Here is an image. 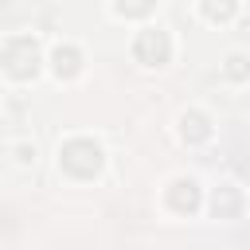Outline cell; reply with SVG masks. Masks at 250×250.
Masks as SVG:
<instances>
[{
    "instance_id": "6da1fadb",
    "label": "cell",
    "mask_w": 250,
    "mask_h": 250,
    "mask_svg": "<svg viewBox=\"0 0 250 250\" xmlns=\"http://www.w3.org/2000/svg\"><path fill=\"white\" fill-rule=\"evenodd\" d=\"M242 62H246V59H238V55H234V59H230V66H227V70H230V74H234V78H238V74H246V66H242Z\"/></svg>"
}]
</instances>
